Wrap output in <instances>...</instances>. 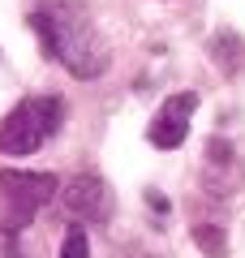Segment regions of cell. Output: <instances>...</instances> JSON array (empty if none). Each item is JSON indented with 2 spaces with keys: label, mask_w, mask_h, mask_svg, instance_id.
<instances>
[{
  "label": "cell",
  "mask_w": 245,
  "mask_h": 258,
  "mask_svg": "<svg viewBox=\"0 0 245 258\" xmlns=\"http://www.w3.org/2000/svg\"><path fill=\"white\" fill-rule=\"evenodd\" d=\"M241 181H245V168H241L236 147L228 138H211L207 151H202V185H207V194L228 198V194L241 189Z\"/></svg>",
  "instance_id": "5"
},
{
  "label": "cell",
  "mask_w": 245,
  "mask_h": 258,
  "mask_svg": "<svg viewBox=\"0 0 245 258\" xmlns=\"http://www.w3.org/2000/svg\"><path fill=\"white\" fill-rule=\"evenodd\" d=\"M194 241L207 258H228V232L219 224H194Z\"/></svg>",
  "instance_id": "8"
},
{
  "label": "cell",
  "mask_w": 245,
  "mask_h": 258,
  "mask_svg": "<svg viewBox=\"0 0 245 258\" xmlns=\"http://www.w3.org/2000/svg\"><path fill=\"white\" fill-rule=\"evenodd\" d=\"M194 108H198V95H168V99L159 103V112L151 116V125H146V142L159 151H172L181 147L185 138H190V116Z\"/></svg>",
  "instance_id": "4"
},
{
  "label": "cell",
  "mask_w": 245,
  "mask_h": 258,
  "mask_svg": "<svg viewBox=\"0 0 245 258\" xmlns=\"http://www.w3.org/2000/svg\"><path fill=\"white\" fill-rule=\"evenodd\" d=\"M60 258H91V241H86V232H82V224H73V228L65 232Z\"/></svg>",
  "instance_id": "9"
},
{
  "label": "cell",
  "mask_w": 245,
  "mask_h": 258,
  "mask_svg": "<svg viewBox=\"0 0 245 258\" xmlns=\"http://www.w3.org/2000/svg\"><path fill=\"white\" fill-rule=\"evenodd\" d=\"M65 125V99L56 95H35V99H22L9 116L0 120V151L5 155H30L39 151L47 138H56V129Z\"/></svg>",
  "instance_id": "2"
},
{
  "label": "cell",
  "mask_w": 245,
  "mask_h": 258,
  "mask_svg": "<svg viewBox=\"0 0 245 258\" xmlns=\"http://www.w3.org/2000/svg\"><path fill=\"white\" fill-rule=\"evenodd\" d=\"M56 185L60 181L52 172H18V168H5L0 172V232L5 237H18L56 198Z\"/></svg>",
  "instance_id": "3"
},
{
  "label": "cell",
  "mask_w": 245,
  "mask_h": 258,
  "mask_svg": "<svg viewBox=\"0 0 245 258\" xmlns=\"http://www.w3.org/2000/svg\"><path fill=\"white\" fill-rule=\"evenodd\" d=\"M30 26L47 47V56L60 60L73 78H99L108 69V47L82 0H39Z\"/></svg>",
  "instance_id": "1"
},
{
  "label": "cell",
  "mask_w": 245,
  "mask_h": 258,
  "mask_svg": "<svg viewBox=\"0 0 245 258\" xmlns=\"http://www.w3.org/2000/svg\"><path fill=\"white\" fill-rule=\"evenodd\" d=\"M65 211L73 215V220H108L112 215V194H108V185H103V176H95V172H78L69 185H65Z\"/></svg>",
  "instance_id": "6"
},
{
  "label": "cell",
  "mask_w": 245,
  "mask_h": 258,
  "mask_svg": "<svg viewBox=\"0 0 245 258\" xmlns=\"http://www.w3.org/2000/svg\"><path fill=\"white\" fill-rule=\"evenodd\" d=\"M211 60H215V69L224 78H236L245 69V39L236 35V30H215L211 35Z\"/></svg>",
  "instance_id": "7"
}]
</instances>
